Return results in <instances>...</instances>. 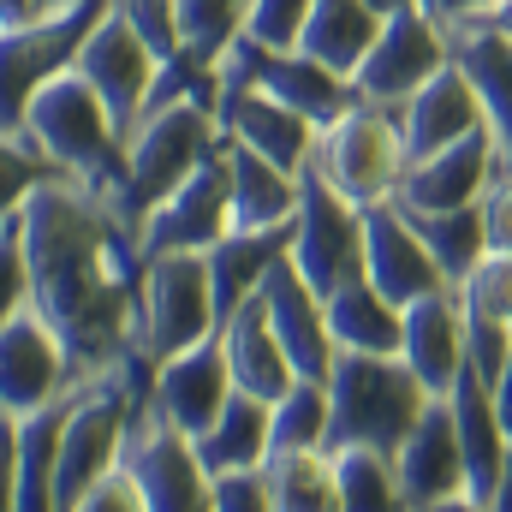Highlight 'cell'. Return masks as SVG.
<instances>
[{"label":"cell","instance_id":"cell-3","mask_svg":"<svg viewBox=\"0 0 512 512\" xmlns=\"http://www.w3.org/2000/svg\"><path fill=\"white\" fill-rule=\"evenodd\" d=\"M221 143H227V137H221V120H215V96L185 90V96L149 102V114H143L137 131L126 137V185H120V197H114L120 221L137 233V227L149 221V209L167 203Z\"/></svg>","mask_w":512,"mask_h":512},{"label":"cell","instance_id":"cell-12","mask_svg":"<svg viewBox=\"0 0 512 512\" xmlns=\"http://www.w3.org/2000/svg\"><path fill=\"white\" fill-rule=\"evenodd\" d=\"M72 72L78 78H90V90L108 102V114L120 120V131H137V120L149 114V102H155V84H161V72H167V60L131 30L126 18L108 6V18L90 30V42L78 48V60H72Z\"/></svg>","mask_w":512,"mask_h":512},{"label":"cell","instance_id":"cell-23","mask_svg":"<svg viewBox=\"0 0 512 512\" xmlns=\"http://www.w3.org/2000/svg\"><path fill=\"white\" fill-rule=\"evenodd\" d=\"M447 405H453V429H459V453H465V495L477 507H489V495H495V483L507 471V453H512L501 411H495V387L465 364L453 393H447Z\"/></svg>","mask_w":512,"mask_h":512},{"label":"cell","instance_id":"cell-26","mask_svg":"<svg viewBox=\"0 0 512 512\" xmlns=\"http://www.w3.org/2000/svg\"><path fill=\"white\" fill-rule=\"evenodd\" d=\"M203 471L209 477H227V471H262V459L274 453V405L256 399V393H233L227 411L191 441Z\"/></svg>","mask_w":512,"mask_h":512},{"label":"cell","instance_id":"cell-21","mask_svg":"<svg viewBox=\"0 0 512 512\" xmlns=\"http://www.w3.org/2000/svg\"><path fill=\"white\" fill-rule=\"evenodd\" d=\"M399 358L417 370V382L435 399L453 393L459 370H465V298H459V286L405 304V346H399Z\"/></svg>","mask_w":512,"mask_h":512},{"label":"cell","instance_id":"cell-13","mask_svg":"<svg viewBox=\"0 0 512 512\" xmlns=\"http://www.w3.org/2000/svg\"><path fill=\"white\" fill-rule=\"evenodd\" d=\"M120 465L137 477L149 512H215V483H209L197 447L173 423H161L149 411L131 423L126 447H120Z\"/></svg>","mask_w":512,"mask_h":512},{"label":"cell","instance_id":"cell-24","mask_svg":"<svg viewBox=\"0 0 512 512\" xmlns=\"http://www.w3.org/2000/svg\"><path fill=\"white\" fill-rule=\"evenodd\" d=\"M221 352H227L233 387H239V393H256V399H268V405L286 399L292 382H298V370H292V358H286V346H280V334H274V322H268L262 292H256L233 322H221Z\"/></svg>","mask_w":512,"mask_h":512},{"label":"cell","instance_id":"cell-17","mask_svg":"<svg viewBox=\"0 0 512 512\" xmlns=\"http://www.w3.org/2000/svg\"><path fill=\"white\" fill-rule=\"evenodd\" d=\"M393 477H399L405 512H429L453 495H465V453H459V429H453L447 399H435L423 411V423L405 435V447L393 453Z\"/></svg>","mask_w":512,"mask_h":512},{"label":"cell","instance_id":"cell-35","mask_svg":"<svg viewBox=\"0 0 512 512\" xmlns=\"http://www.w3.org/2000/svg\"><path fill=\"white\" fill-rule=\"evenodd\" d=\"M310 12H316V0H256L251 24H245V42L268 48V54H298Z\"/></svg>","mask_w":512,"mask_h":512},{"label":"cell","instance_id":"cell-20","mask_svg":"<svg viewBox=\"0 0 512 512\" xmlns=\"http://www.w3.org/2000/svg\"><path fill=\"white\" fill-rule=\"evenodd\" d=\"M495 173H501V149H495L489 131H477V137H465L441 155L411 161L393 203H405V209H471V203H483Z\"/></svg>","mask_w":512,"mask_h":512},{"label":"cell","instance_id":"cell-44","mask_svg":"<svg viewBox=\"0 0 512 512\" xmlns=\"http://www.w3.org/2000/svg\"><path fill=\"white\" fill-rule=\"evenodd\" d=\"M382 18H399V12H411V6H423V0H370Z\"/></svg>","mask_w":512,"mask_h":512},{"label":"cell","instance_id":"cell-42","mask_svg":"<svg viewBox=\"0 0 512 512\" xmlns=\"http://www.w3.org/2000/svg\"><path fill=\"white\" fill-rule=\"evenodd\" d=\"M495 411H501V429H507V441H512V358H507V370H501V382H495Z\"/></svg>","mask_w":512,"mask_h":512},{"label":"cell","instance_id":"cell-37","mask_svg":"<svg viewBox=\"0 0 512 512\" xmlns=\"http://www.w3.org/2000/svg\"><path fill=\"white\" fill-rule=\"evenodd\" d=\"M114 12L126 18L131 30L173 66L185 54V24H179V0H114Z\"/></svg>","mask_w":512,"mask_h":512},{"label":"cell","instance_id":"cell-40","mask_svg":"<svg viewBox=\"0 0 512 512\" xmlns=\"http://www.w3.org/2000/svg\"><path fill=\"white\" fill-rule=\"evenodd\" d=\"M209 483H215V512H268L262 471H227V477H209Z\"/></svg>","mask_w":512,"mask_h":512},{"label":"cell","instance_id":"cell-22","mask_svg":"<svg viewBox=\"0 0 512 512\" xmlns=\"http://www.w3.org/2000/svg\"><path fill=\"white\" fill-rule=\"evenodd\" d=\"M399 131H405V155L423 161V155H441V149H453V143L489 131V120H483V102H477L471 78H465L459 66H447V72H435V78L399 108Z\"/></svg>","mask_w":512,"mask_h":512},{"label":"cell","instance_id":"cell-30","mask_svg":"<svg viewBox=\"0 0 512 512\" xmlns=\"http://www.w3.org/2000/svg\"><path fill=\"white\" fill-rule=\"evenodd\" d=\"M268 512H340V459L328 447L262 459Z\"/></svg>","mask_w":512,"mask_h":512},{"label":"cell","instance_id":"cell-25","mask_svg":"<svg viewBox=\"0 0 512 512\" xmlns=\"http://www.w3.org/2000/svg\"><path fill=\"white\" fill-rule=\"evenodd\" d=\"M227 167H233V233H268V227L298 221L304 173L274 167L268 155H256L245 143H227Z\"/></svg>","mask_w":512,"mask_h":512},{"label":"cell","instance_id":"cell-47","mask_svg":"<svg viewBox=\"0 0 512 512\" xmlns=\"http://www.w3.org/2000/svg\"><path fill=\"white\" fill-rule=\"evenodd\" d=\"M60 6H72V0H42V12H60Z\"/></svg>","mask_w":512,"mask_h":512},{"label":"cell","instance_id":"cell-1","mask_svg":"<svg viewBox=\"0 0 512 512\" xmlns=\"http://www.w3.org/2000/svg\"><path fill=\"white\" fill-rule=\"evenodd\" d=\"M0 227H18L30 310L66 340L78 382L120 370L155 376V364L137 352L143 256L114 197L78 185L72 173H54L24 203L0 209Z\"/></svg>","mask_w":512,"mask_h":512},{"label":"cell","instance_id":"cell-41","mask_svg":"<svg viewBox=\"0 0 512 512\" xmlns=\"http://www.w3.org/2000/svg\"><path fill=\"white\" fill-rule=\"evenodd\" d=\"M435 18H483V12H495L501 0H423Z\"/></svg>","mask_w":512,"mask_h":512},{"label":"cell","instance_id":"cell-45","mask_svg":"<svg viewBox=\"0 0 512 512\" xmlns=\"http://www.w3.org/2000/svg\"><path fill=\"white\" fill-rule=\"evenodd\" d=\"M429 512H489V507H477L471 495H453V501H441V507H429Z\"/></svg>","mask_w":512,"mask_h":512},{"label":"cell","instance_id":"cell-19","mask_svg":"<svg viewBox=\"0 0 512 512\" xmlns=\"http://www.w3.org/2000/svg\"><path fill=\"white\" fill-rule=\"evenodd\" d=\"M215 120H221V137H227V143H245L256 155H268L274 167H286V173H304L310 155H316V137H322L298 108H286L280 96H268V90H256V84L221 96Z\"/></svg>","mask_w":512,"mask_h":512},{"label":"cell","instance_id":"cell-9","mask_svg":"<svg viewBox=\"0 0 512 512\" xmlns=\"http://www.w3.org/2000/svg\"><path fill=\"white\" fill-rule=\"evenodd\" d=\"M233 233V167H227V143L167 197L149 209V221L137 227V256H173V251H197L209 256L221 239Z\"/></svg>","mask_w":512,"mask_h":512},{"label":"cell","instance_id":"cell-39","mask_svg":"<svg viewBox=\"0 0 512 512\" xmlns=\"http://www.w3.org/2000/svg\"><path fill=\"white\" fill-rule=\"evenodd\" d=\"M78 512H149V501H143V489H137V477H131L126 465H114V471L78 501Z\"/></svg>","mask_w":512,"mask_h":512},{"label":"cell","instance_id":"cell-46","mask_svg":"<svg viewBox=\"0 0 512 512\" xmlns=\"http://www.w3.org/2000/svg\"><path fill=\"white\" fill-rule=\"evenodd\" d=\"M483 18H495V24L512 36V0H501V6H495V12H483Z\"/></svg>","mask_w":512,"mask_h":512},{"label":"cell","instance_id":"cell-16","mask_svg":"<svg viewBox=\"0 0 512 512\" xmlns=\"http://www.w3.org/2000/svg\"><path fill=\"white\" fill-rule=\"evenodd\" d=\"M441 24H447L453 66L471 78V90L483 102L489 137L501 149V167L512 173V36L495 18H441Z\"/></svg>","mask_w":512,"mask_h":512},{"label":"cell","instance_id":"cell-31","mask_svg":"<svg viewBox=\"0 0 512 512\" xmlns=\"http://www.w3.org/2000/svg\"><path fill=\"white\" fill-rule=\"evenodd\" d=\"M405 209V203H399ZM405 221L417 227V239L429 245V256L441 262L447 286H459L483 256H489V233H483V209H405Z\"/></svg>","mask_w":512,"mask_h":512},{"label":"cell","instance_id":"cell-32","mask_svg":"<svg viewBox=\"0 0 512 512\" xmlns=\"http://www.w3.org/2000/svg\"><path fill=\"white\" fill-rule=\"evenodd\" d=\"M256 0H179V24H185V54L203 66H221L227 48L245 42Z\"/></svg>","mask_w":512,"mask_h":512},{"label":"cell","instance_id":"cell-5","mask_svg":"<svg viewBox=\"0 0 512 512\" xmlns=\"http://www.w3.org/2000/svg\"><path fill=\"white\" fill-rule=\"evenodd\" d=\"M405 167H411V155H405L399 108H382V102H358L352 114L322 126L316 155H310V173H322L358 209L393 203L405 185Z\"/></svg>","mask_w":512,"mask_h":512},{"label":"cell","instance_id":"cell-8","mask_svg":"<svg viewBox=\"0 0 512 512\" xmlns=\"http://www.w3.org/2000/svg\"><path fill=\"white\" fill-rule=\"evenodd\" d=\"M292 262L322 298H334L340 286L370 274L364 268V209L346 203L310 167H304V203H298V221H292Z\"/></svg>","mask_w":512,"mask_h":512},{"label":"cell","instance_id":"cell-15","mask_svg":"<svg viewBox=\"0 0 512 512\" xmlns=\"http://www.w3.org/2000/svg\"><path fill=\"white\" fill-rule=\"evenodd\" d=\"M233 393H239V387H233L221 334H215V340H203V346H191V352L155 364V382H149V405H143V411L161 417V423H173L185 441H197V435L227 411Z\"/></svg>","mask_w":512,"mask_h":512},{"label":"cell","instance_id":"cell-7","mask_svg":"<svg viewBox=\"0 0 512 512\" xmlns=\"http://www.w3.org/2000/svg\"><path fill=\"white\" fill-rule=\"evenodd\" d=\"M108 6L114 0H72V6H60V12H48V18H36L24 30H0V137H12L24 126L30 96L48 78L72 72L78 48L108 18Z\"/></svg>","mask_w":512,"mask_h":512},{"label":"cell","instance_id":"cell-14","mask_svg":"<svg viewBox=\"0 0 512 512\" xmlns=\"http://www.w3.org/2000/svg\"><path fill=\"white\" fill-rule=\"evenodd\" d=\"M262 304H268V322H274V334H280V346H286L298 382H328V376H334V358H340L334 328H328V298L298 274L292 251L268 268Z\"/></svg>","mask_w":512,"mask_h":512},{"label":"cell","instance_id":"cell-11","mask_svg":"<svg viewBox=\"0 0 512 512\" xmlns=\"http://www.w3.org/2000/svg\"><path fill=\"white\" fill-rule=\"evenodd\" d=\"M453 66V48H447V24L429 12V6H411L399 18H387L376 48L364 54L358 66V96L364 102H382V108H405L435 72Z\"/></svg>","mask_w":512,"mask_h":512},{"label":"cell","instance_id":"cell-43","mask_svg":"<svg viewBox=\"0 0 512 512\" xmlns=\"http://www.w3.org/2000/svg\"><path fill=\"white\" fill-rule=\"evenodd\" d=\"M489 512H512V453H507V471H501L495 495H489Z\"/></svg>","mask_w":512,"mask_h":512},{"label":"cell","instance_id":"cell-18","mask_svg":"<svg viewBox=\"0 0 512 512\" xmlns=\"http://www.w3.org/2000/svg\"><path fill=\"white\" fill-rule=\"evenodd\" d=\"M364 268H370V280L382 286L399 310L417 304V298H429V292H447L441 262L429 256V245L417 239V227L405 221L399 203L364 209Z\"/></svg>","mask_w":512,"mask_h":512},{"label":"cell","instance_id":"cell-2","mask_svg":"<svg viewBox=\"0 0 512 512\" xmlns=\"http://www.w3.org/2000/svg\"><path fill=\"white\" fill-rule=\"evenodd\" d=\"M12 137H24L36 155H48L60 173H72L78 185H90L102 197H120V185H126V131L108 114V102L90 90V78H78V72L48 78L30 96L24 126Z\"/></svg>","mask_w":512,"mask_h":512},{"label":"cell","instance_id":"cell-38","mask_svg":"<svg viewBox=\"0 0 512 512\" xmlns=\"http://www.w3.org/2000/svg\"><path fill=\"white\" fill-rule=\"evenodd\" d=\"M483 233H489V256H512V173L501 167L495 185L483 191Z\"/></svg>","mask_w":512,"mask_h":512},{"label":"cell","instance_id":"cell-27","mask_svg":"<svg viewBox=\"0 0 512 512\" xmlns=\"http://www.w3.org/2000/svg\"><path fill=\"white\" fill-rule=\"evenodd\" d=\"M292 251V227H268V233H227L209 251V280H215V316L233 322L268 280V268Z\"/></svg>","mask_w":512,"mask_h":512},{"label":"cell","instance_id":"cell-34","mask_svg":"<svg viewBox=\"0 0 512 512\" xmlns=\"http://www.w3.org/2000/svg\"><path fill=\"white\" fill-rule=\"evenodd\" d=\"M340 459V512H405L393 459L382 453H334Z\"/></svg>","mask_w":512,"mask_h":512},{"label":"cell","instance_id":"cell-4","mask_svg":"<svg viewBox=\"0 0 512 512\" xmlns=\"http://www.w3.org/2000/svg\"><path fill=\"white\" fill-rule=\"evenodd\" d=\"M328 453H382L393 459L405 435L423 423L435 393L417 382L405 358H376V352H340L328 376Z\"/></svg>","mask_w":512,"mask_h":512},{"label":"cell","instance_id":"cell-10","mask_svg":"<svg viewBox=\"0 0 512 512\" xmlns=\"http://www.w3.org/2000/svg\"><path fill=\"white\" fill-rule=\"evenodd\" d=\"M78 387L66 340L36 310L0 316V417H36Z\"/></svg>","mask_w":512,"mask_h":512},{"label":"cell","instance_id":"cell-29","mask_svg":"<svg viewBox=\"0 0 512 512\" xmlns=\"http://www.w3.org/2000/svg\"><path fill=\"white\" fill-rule=\"evenodd\" d=\"M382 12L370 6V0H316V12H310V24H304V42H298V54H310V60H322L328 72H340V78H358V66H364V54L376 48V36H382Z\"/></svg>","mask_w":512,"mask_h":512},{"label":"cell","instance_id":"cell-33","mask_svg":"<svg viewBox=\"0 0 512 512\" xmlns=\"http://www.w3.org/2000/svg\"><path fill=\"white\" fill-rule=\"evenodd\" d=\"M328 423H334L328 382H292L286 399H274V453H310V447H328Z\"/></svg>","mask_w":512,"mask_h":512},{"label":"cell","instance_id":"cell-6","mask_svg":"<svg viewBox=\"0 0 512 512\" xmlns=\"http://www.w3.org/2000/svg\"><path fill=\"white\" fill-rule=\"evenodd\" d=\"M221 334L215 316V280H209V256L173 251L143 262V286H137V352L149 364H167L203 340Z\"/></svg>","mask_w":512,"mask_h":512},{"label":"cell","instance_id":"cell-28","mask_svg":"<svg viewBox=\"0 0 512 512\" xmlns=\"http://www.w3.org/2000/svg\"><path fill=\"white\" fill-rule=\"evenodd\" d=\"M328 328L340 352H376V358H399L405 346V310L387 298L382 286L364 274L352 286H340L328 298Z\"/></svg>","mask_w":512,"mask_h":512},{"label":"cell","instance_id":"cell-36","mask_svg":"<svg viewBox=\"0 0 512 512\" xmlns=\"http://www.w3.org/2000/svg\"><path fill=\"white\" fill-rule=\"evenodd\" d=\"M459 298H465L471 316L512 328V256H483V262L459 280Z\"/></svg>","mask_w":512,"mask_h":512}]
</instances>
